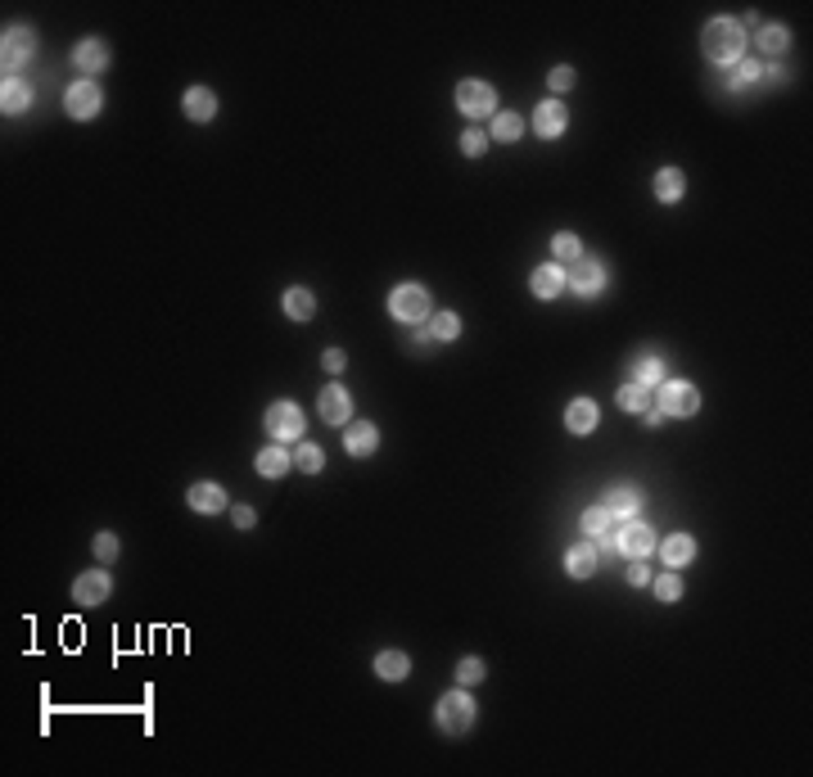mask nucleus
Segmentation results:
<instances>
[{
  "mask_svg": "<svg viewBox=\"0 0 813 777\" xmlns=\"http://www.w3.org/2000/svg\"><path fill=\"white\" fill-rule=\"evenodd\" d=\"M551 258L556 263H578L584 258V240H578L574 231H556L551 236Z\"/></svg>",
  "mask_w": 813,
  "mask_h": 777,
  "instance_id": "obj_32",
  "label": "nucleus"
},
{
  "mask_svg": "<svg viewBox=\"0 0 813 777\" xmlns=\"http://www.w3.org/2000/svg\"><path fill=\"white\" fill-rule=\"evenodd\" d=\"M633 384L660 389V384H664V362H660L655 353H637V358H633Z\"/></svg>",
  "mask_w": 813,
  "mask_h": 777,
  "instance_id": "obj_27",
  "label": "nucleus"
},
{
  "mask_svg": "<svg viewBox=\"0 0 813 777\" xmlns=\"http://www.w3.org/2000/svg\"><path fill=\"white\" fill-rule=\"evenodd\" d=\"M755 46H759L764 55H782V50L791 46V32H786L782 23H764V28L755 32Z\"/></svg>",
  "mask_w": 813,
  "mask_h": 777,
  "instance_id": "obj_31",
  "label": "nucleus"
},
{
  "mask_svg": "<svg viewBox=\"0 0 813 777\" xmlns=\"http://www.w3.org/2000/svg\"><path fill=\"white\" fill-rule=\"evenodd\" d=\"M456 108L466 118H493L497 114V91L489 86V82H475V77H466L456 86Z\"/></svg>",
  "mask_w": 813,
  "mask_h": 777,
  "instance_id": "obj_7",
  "label": "nucleus"
},
{
  "mask_svg": "<svg viewBox=\"0 0 813 777\" xmlns=\"http://www.w3.org/2000/svg\"><path fill=\"white\" fill-rule=\"evenodd\" d=\"M258 475H267V479H281V475H290V466H294V453H285V443H272V448H263L258 453Z\"/></svg>",
  "mask_w": 813,
  "mask_h": 777,
  "instance_id": "obj_22",
  "label": "nucleus"
},
{
  "mask_svg": "<svg viewBox=\"0 0 813 777\" xmlns=\"http://www.w3.org/2000/svg\"><path fill=\"white\" fill-rule=\"evenodd\" d=\"M73 64H77L82 73H99V68H108V46H104L99 37H86V41L73 46Z\"/></svg>",
  "mask_w": 813,
  "mask_h": 777,
  "instance_id": "obj_20",
  "label": "nucleus"
},
{
  "mask_svg": "<svg viewBox=\"0 0 813 777\" xmlns=\"http://www.w3.org/2000/svg\"><path fill=\"white\" fill-rule=\"evenodd\" d=\"M108 592H113V579H108L104 570H86V574L73 583V601H77V606H104Z\"/></svg>",
  "mask_w": 813,
  "mask_h": 777,
  "instance_id": "obj_13",
  "label": "nucleus"
},
{
  "mask_svg": "<svg viewBox=\"0 0 813 777\" xmlns=\"http://www.w3.org/2000/svg\"><path fill=\"white\" fill-rule=\"evenodd\" d=\"M28 104H32V86L23 77H5V86H0V108H5V114H23Z\"/></svg>",
  "mask_w": 813,
  "mask_h": 777,
  "instance_id": "obj_25",
  "label": "nucleus"
},
{
  "mask_svg": "<svg viewBox=\"0 0 813 777\" xmlns=\"http://www.w3.org/2000/svg\"><path fill=\"white\" fill-rule=\"evenodd\" d=\"M484 678H489V669H484V660H480V655H466V660L456 664V683L466 687V692H471V687H480Z\"/></svg>",
  "mask_w": 813,
  "mask_h": 777,
  "instance_id": "obj_34",
  "label": "nucleus"
},
{
  "mask_svg": "<svg viewBox=\"0 0 813 777\" xmlns=\"http://www.w3.org/2000/svg\"><path fill=\"white\" fill-rule=\"evenodd\" d=\"M565 123H569V114H565L560 99H542V104L533 108V132L547 136V141H556V136L565 132Z\"/></svg>",
  "mask_w": 813,
  "mask_h": 777,
  "instance_id": "obj_16",
  "label": "nucleus"
},
{
  "mask_svg": "<svg viewBox=\"0 0 813 777\" xmlns=\"http://www.w3.org/2000/svg\"><path fill=\"white\" fill-rule=\"evenodd\" d=\"M651 579H655V574H651V565H646V557H642V561H633V570H628V583H633V588H646V583H651Z\"/></svg>",
  "mask_w": 813,
  "mask_h": 777,
  "instance_id": "obj_41",
  "label": "nucleus"
},
{
  "mask_svg": "<svg viewBox=\"0 0 813 777\" xmlns=\"http://www.w3.org/2000/svg\"><path fill=\"white\" fill-rule=\"evenodd\" d=\"M520 132H524L520 114H506V108H497V114H493V127H489V141H520Z\"/></svg>",
  "mask_w": 813,
  "mask_h": 777,
  "instance_id": "obj_33",
  "label": "nucleus"
},
{
  "mask_svg": "<svg viewBox=\"0 0 813 777\" xmlns=\"http://www.w3.org/2000/svg\"><path fill=\"white\" fill-rule=\"evenodd\" d=\"M651 190H655V199H660V203H678V199H682V190H687V177H682L678 168H660Z\"/></svg>",
  "mask_w": 813,
  "mask_h": 777,
  "instance_id": "obj_26",
  "label": "nucleus"
},
{
  "mask_svg": "<svg viewBox=\"0 0 813 777\" xmlns=\"http://www.w3.org/2000/svg\"><path fill=\"white\" fill-rule=\"evenodd\" d=\"M574 82H578V77H574V68H569V64L551 68V95H565V91H569Z\"/></svg>",
  "mask_w": 813,
  "mask_h": 777,
  "instance_id": "obj_40",
  "label": "nucleus"
},
{
  "mask_svg": "<svg viewBox=\"0 0 813 777\" xmlns=\"http://www.w3.org/2000/svg\"><path fill=\"white\" fill-rule=\"evenodd\" d=\"M181 108H186L190 123H212V118H217V95H212L208 86H190V91L181 95Z\"/></svg>",
  "mask_w": 813,
  "mask_h": 777,
  "instance_id": "obj_18",
  "label": "nucleus"
},
{
  "mask_svg": "<svg viewBox=\"0 0 813 777\" xmlns=\"http://www.w3.org/2000/svg\"><path fill=\"white\" fill-rule=\"evenodd\" d=\"M343 362H348V358H343L339 349H325V358H321V367H325L330 376H339V371H343Z\"/></svg>",
  "mask_w": 813,
  "mask_h": 777,
  "instance_id": "obj_43",
  "label": "nucleus"
},
{
  "mask_svg": "<svg viewBox=\"0 0 813 777\" xmlns=\"http://www.w3.org/2000/svg\"><path fill=\"white\" fill-rule=\"evenodd\" d=\"M303 407L298 402H290V398H276L272 407H267V434L276 438V443H298L303 438Z\"/></svg>",
  "mask_w": 813,
  "mask_h": 777,
  "instance_id": "obj_6",
  "label": "nucleus"
},
{
  "mask_svg": "<svg viewBox=\"0 0 813 777\" xmlns=\"http://www.w3.org/2000/svg\"><path fill=\"white\" fill-rule=\"evenodd\" d=\"M655 407L664 416H696L701 411V389H696L691 380H664L655 389Z\"/></svg>",
  "mask_w": 813,
  "mask_h": 777,
  "instance_id": "obj_4",
  "label": "nucleus"
},
{
  "mask_svg": "<svg viewBox=\"0 0 813 777\" xmlns=\"http://www.w3.org/2000/svg\"><path fill=\"white\" fill-rule=\"evenodd\" d=\"M565 289H574L578 298L601 294V289H606V263L592 258V254H584L578 263H569V267H565Z\"/></svg>",
  "mask_w": 813,
  "mask_h": 777,
  "instance_id": "obj_5",
  "label": "nucleus"
},
{
  "mask_svg": "<svg viewBox=\"0 0 813 777\" xmlns=\"http://www.w3.org/2000/svg\"><path fill=\"white\" fill-rule=\"evenodd\" d=\"M294 466H298L303 475H316V471L325 466V453L316 448V443H298V448H294Z\"/></svg>",
  "mask_w": 813,
  "mask_h": 777,
  "instance_id": "obj_36",
  "label": "nucleus"
},
{
  "mask_svg": "<svg viewBox=\"0 0 813 777\" xmlns=\"http://www.w3.org/2000/svg\"><path fill=\"white\" fill-rule=\"evenodd\" d=\"M376 448H380V429H376L371 420H362V425H343V453H348V457L371 462Z\"/></svg>",
  "mask_w": 813,
  "mask_h": 777,
  "instance_id": "obj_11",
  "label": "nucleus"
},
{
  "mask_svg": "<svg viewBox=\"0 0 813 777\" xmlns=\"http://www.w3.org/2000/svg\"><path fill=\"white\" fill-rule=\"evenodd\" d=\"M118 551H123V542H118V533H95V557L99 561H118Z\"/></svg>",
  "mask_w": 813,
  "mask_h": 777,
  "instance_id": "obj_39",
  "label": "nucleus"
},
{
  "mask_svg": "<svg viewBox=\"0 0 813 777\" xmlns=\"http://www.w3.org/2000/svg\"><path fill=\"white\" fill-rule=\"evenodd\" d=\"M601 506H606V511H610V520L619 524V520H633V515L642 511V497H637L633 488H615V493H610Z\"/></svg>",
  "mask_w": 813,
  "mask_h": 777,
  "instance_id": "obj_29",
  "label": "nucleus"
},
{
  "mask_svg": "<svg viewBox=\"0 0 813 777\" xmlns=\"http://www.w3.org/2000/svg\"><path fill=\"white\" fill-rule=\"evenodd\" d=\"M285 316H290V321H312V316H316V298H312V289H303V285L285 289Z\"/></svg>",
  "mask_w": 813,
  "mask_h": 777,
  "instance_id": "obj_28",
  "label": "nucleus"
},
{
  "mask_svg": "<svg viewBox=\"0 0 813 777\" xmlns=\"http://www.w3.org/2000/svg\"><path fill=\"white\" fill-rule=\"evenodd\" d=\"M37 55V32L32 28H5V37H0V59H5V77L23 64H32Z\"/></svg>",
  "mask_w": 813,
  "mask_h": 777,
  "instance_id": "obj_8",
  "label": "nucleus"
},
{
  "mask_svg": "<svg viewBox=\"0 0 813 777\" xmlns=\"http://www.w3.org/2000/svg\"><path fill=\"white\" fill-rule=\"evenodd\" d=\"M475 701H471V692L466 687H456V692H447L438 705H434V723H438V732H447V737H461V732H471L475 728Z\"/></svg>",
  "mask_w": 813,
  "mask_h": 777,
  "instance_id": "obj_2",
  "label": "nucleus"
},
{
  "mask_svg": "<svg viewBox=\"0 0 813 777\" xmlns=\"http://www.w3.org/2000/svg\"><path fill=\"white\" fill-rule=\"evenodd\" d=\"M651 588H655V597H660V601H678V597H682V579H678V570H664L660 579H651Z\"/></svg>",
  "mask_w": 813,
  "mask_h": 777,
  "instance_id": "obj_37",
  "label": "nucleus"
},
{
  "mask_svg": "<svg viewBox=\"0 0 813 777\" xmlns=\"http://www.w3.org/2000/svg\"><path fill=\"white\" fill-rule=\"evenodd\" d=\"M701 55L710 64H719V68H737L741 55H746V28L737 19H728V14L710 19L705 32H701Z\"/></svg>",
  "mask_w": 813,
  "mask_h": 777,
  "instance_id": "obj_1",
  "label": "nucleus"
},
{
  "mask_svg": "<svg viewBox=\"0 0 813 777\" xmlns=\"http://www.w3.org/2000/svg\"><path fill=\"white\" fill-rule=\"evenodd\" d=\"M655 547H660L664 570H687V565L696 561V538H691V533H669V538L655 542Z\"/></svg>",
  "mask_w": 813,
  "mask_h": 777,
  "instance_id": "obj_14",
  "label": "nucleus"
},
{
  "mask_svg": "<svg viewBox=\"0 0 813 777\" xmlns=\"http://www.w3.org/2000/svg\"><path fill=\"white\" fill-rule=\"evenodd\" d=\"M389 316H398L402 325H425L434 312H429V289L425 285H398L394 294H389Z\"/></svg>",
  "mask_w": 813,
  "mask_h": 777,
  "instance_id": "obj_3",
  "label": "nucleus"
},
{
  "mask_svg": "<svg viewBox=\"0 0 813 777\" xmlns=\"http://www.w3.org/2000/svg\"><path fill=\"white\" fill-rule=\"evenodd\" d=\"M429 340H438V344H447V340H456L461 335V321H456V312H438V316H429Z\"/></svg>",
  "mask_w": 813,
  "mask_h": 777,
  "instance_id": "obj_35",
  "label": "nucleus"
},
{
  "mask_svg": "<svg viewBox=\"0 0 813 777\" xmlns=\"http://www.w3.org/2000/svg\"><path fill=\"white\" fill-rule=\"evenodd\" d=\"M597 565H601V557H597V547H592L588 538L574 542V547L565 551V570H569V579H592Z\"/></svg>",
  "mask_w": 813,
  "mask_h": 777,
  "instance_id": "obj_17",
  "label": "nucleus"
},
{
  "mask_svg": "<svg viewBox=\"0 0 813 777\" xmlns=\"http://www.w3.org/2000/svg\"><path fill=\"white\" fill-rule=\"evenodd\" d=\"M529 289H533V298H556V294L565 289V267H560V263H542V267L529 276Z\"/></svg>",
  "mask_w": 813,
  "mask_h": 777,
  "instance_id": "obj_21",
  "label": "nucleus"
},
{
  "mask_svg": "<svg viewBox=\"0 0 813 777\" xmlns=\"http://www.w3.org/2000/svg\"><path fill=\"white\" fill-rule=\"evenodd\" d=\"M230 520H236V529H254V524H258L254 506H236V511H230Z\"/></svg>",
  "mask_w": 813,
  "mask_h": 777,
  "instance_id": "obj_42",
  "label": "nucleus"
},
{
  "mask_svg": "<svg viewBox=\"0 0 813 777\" xmlns=\"http://www.w3.org/2000/svg\"><path fill=\"white\" fill-rule=\"evenodd\" d=\"M619 407L646 416V411L655 407V389H646V384H624V389H619Z\"/></svg>",
  "mask_w": 813,
  "mask_h": 777,
  "instance_id": "obj_30",
  "label": "nucleus"
},
{
  "mask_svg": "<svg viewBox=\"0 0 813 777\" xmlns=\"http://www.w3.org/2000/svg\"><path fill=\"white\" fill-rule=\"evenodd\" d=\"M316 411H321V420H325V425H348V420H353V398H348V389L330 384V389H321Z\"/></svg>",
  "mask_w": 813,
  "mask_h": 777,
  "instance_id": "obj_12",
  "label": "nucleus"
},
{
  "mask_svg": "<svg viewBox=\"0 0 813 777\" xmlns=\"http://www.w3.org/2000/svg\"><path fill=\"white\" fill-rule=\"evenodd\" d=\"M578 529L588 533V542H601V538H615V529H619V524L610 520V511H606V506H588V511H584V520H578Z\"/></svg>",
  "mask_w": 813,
  "mask_h": 777,
  "instance_id": "obj_24",
  "label": "nucleus"
},
{
  "mask_svg": "<svg viewBox=\"0 0 813 777\" xmlns=\"http://www.w3.org/2000/svg\"><path fill=\"white\" fill-rule=\"evenodd\" d=\"M597 420H601V411H597L592 398H574V402L565 407V429H569V434H592Z\"/></svg>",
  "mask_w": 813,
  "mask_h": 777,
  "instance_id": "obj_19",
  "label": "nucleus"
},
{
  "mask_svg": "<svg viewBox=\"0 0 813 777\" xmlns=\"http://www.w3.org/2000/svg\"><path fill=\"white\" fill-rule=\"evenodd\" d=\"M484 150H489V132L471 127L466 136H461V154H466V159H484Z\"/></svg>",
  "mask_w": 813,
  "mask_h": 777,
  "instance_id": "obj_38",
  "label": "nucleus"
},
{
  "mask_svg": "<svg viewBox=\"0 0 813 777\" xmlns=\"http://www.w3.org/2000/svg\"><path fill=\"white\" fill-rule=\"evenodd\" d=\"M664 420H669V416H664V411H660V407H651V411H646V425H651V429H660V425H664Z\"/></svg>",
  "mask_w": 813,
  "mask_h": 777,
  "instance_id": "obj_44",
  "label": "nucleus"
},
{
  "mask_svg": "<svg viewBox=\"0 0 813 777\" xmlns=\"http://www.w3.org/2000/svg\"><path fill=\"white\" fill-rule=\"evenodd\" d=\"M99 104H104V95H99V86H95L91 77H82V82H73V86L64 91V108H68V118H77V123L95 118Z\"/></svg>",
  "mask_w": 813,
  "mask_h": 777,
  "instance_id": "obj_9",
  "label": "nucleus"
},
{
  "mask_svg": "<svg viewBox=\"0 0 813 777\" xmlns=\"http://www.w3.org/2000/svg\"><path fill=\"white\" fill-rule=\"evenodd\" d=\"M376 678H385V683L411 678V660H407L402 651H380V655H376Z\"/></svg>",
  "mask_w": 813,
  "mask_h": 777,
  "instance_id": "obj_23",
  "label": "nucleus"
},
{
  "mask_svg": "<svg viewBox=\"0 0 813 777\" xmlns=\"http://www.w3.org/2000/svg\"><path fill=\"white\" fill-rule=\"evenodd\" d=\"M655 542H660V538H655V529H651L646 520H637V515H633L624 529H615V547H619V551H628L633 561L651 557V551H655Z\"/></svg>",
  "mask_w": 813,
  "mask_h": 777,
  "instance_id": "obj_10",
  "label": "nucleus"
},
{
  "mask_svg": "<svg viewBox=\"0 0 813 777\" xmlns=\"http://www.w3.org/2000/svg\"><path fill=\"white\" fill-rule=\"evenodd\" d=\"M190 511H199V515H221L226 511V488L221 484H212V479H199V484H190Z\"/></svg>",
  "mask_w": 813,
  "mask_h": 777,
  "instance_id": "obj_15",
  "label": "nucleus"
}]
</instances>
